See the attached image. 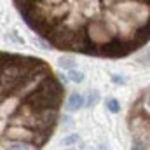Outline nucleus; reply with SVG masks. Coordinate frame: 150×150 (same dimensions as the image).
Here are the masks:
<instances>
[{
    "label": "nucleus",
    "mask_w": 150,
    "mask_h": 150,
    "mask_svg": "<svg viewBox=\"0 0 150 150\" xmlns=\"http://www.w3.org/2000/svg\"><path fill=\"white\" fill-rule=\"evenodd\" d=\"M52 49L126 58L150 42V0H12Z\"/></svg>",
    "instance_id": "f257e3e1"
},
{
    "label": "nucleus",
    "mask_w": 150,
    "mask_h": 150,
    "mask_svg": "<svg viewBox=\"0 0 150 150\" xmlns=\"http://www.w3.org/2000/svg\"><path fill=\"white\" fill-rule=\"evenodd\" d=\"M0 150H42L54 134L65 86L40 58L0 54Z\"/></svg>",
    "instance_id": "f03ea898"
},
{
    "label": "nucleus",
    "mask_w": 150,
    "mask_h": 150,
    "mask_svg": "<svg viewBox=\"0 0 150 150\" xmlns=\"http://www.w3.org/2000/svg\"><path fill=\"white\" fill-rule=\"evenodd\" d=\"M127 129L131 143L140 145L142 150H150V87L143 89L127 110Z\"/></svg>",
    "instance_id": "7ed1b4c3"
},
{
    "label": "nucleus",
    "mask_w": 150,
    "mask_h": 150,
    "mask_svg": "<svg viewBox=\"0 0 150 150\" xmlns=\"http://www.w3.org/2000/svg\"><path fill=\"white\" fill-rule=\"evenodd\" d=\"M82 105H84V98H82V94H79V93L70 94L68 103H67V108H68L70 112H75V110L82 108Z\"/></svg>",
    "instance_id": "20e7f679"
},
{
    "label": "nucleus",
    "mask_w": 150,
    "mask_h": 150,
    "mask_svg": "<svg viewBox=\"0 0 150 150\" xmlns=\"http://www.w3.org/2000/svg\"><path fill=\"white\" fill-rule=\"evenodd\" d=\"M68 79H70L72 82H75V84H80V82L84 80V74L79 72V70H70V72H68Z\"/></svg>",
    "instance_id": "39448f33"
},
{
    "label": "nucleus",
    "mask_w": 150,
    "mask_h": 150,
    "mask_svg": "<svg viewBox=\"0 0 150 150\" xmlns=\"http://www.w3.org/2000/svg\"><path fill=\"white\" fill-rule=\"evenodd\" d=\"M107 107H108V110H110L112 113H119V110H120L119 101H117V100H113V98H110V100L107 101Z\"/></svg>",
    "instance_id": "423d86ee"
},
{
    "label": "nucleus",
    "mask_w": 150,
    "mask_h": 150,
    "mask_svg": "<svg viewBox=\"0 0 150 150\" xmlns=\"http://www.w3.org/2000/svg\"><path fill=\"white\" fill-rule=\"evenodd\" d=\"M77 142H79V136H77V134H74V136L65 138V142H63V143H65V145H72V143H77Z\"/></svg>",
    "instance_id": "0eeeda50"
},
{
    "label": "nucleus",
    "mask_w": 150,
    "mask_h": 150,
    "mask_svg": "<svg viewBox=\"0 0 150 150\" xmlns=\"http://www.w3.org/2000/svg\"><path fill=\"white\" fill-rule=\"evenodd\" d=\"M74 65V61L70 59V58H65V59H61V67H65V68H70Z\"/></svg>",
    "instance_id": "6e6552de"
},
{
    "label": "nucleus",
    "mask_w": 150,
    "mask_h": 150,
    "mask_svg": "<svg viewBox=\"0 0 150 150\" xmlns=\"http://www.w3.org/2000/svg\"><path fill=\"white\" fill-rule=\"evenodd\" d=\"M96 100H98V94H96V93H93V96L89 94V105H93V103H94Z\"/></svg>",
    "instance_id": "1a4fd4ad"
}]
</instances>
